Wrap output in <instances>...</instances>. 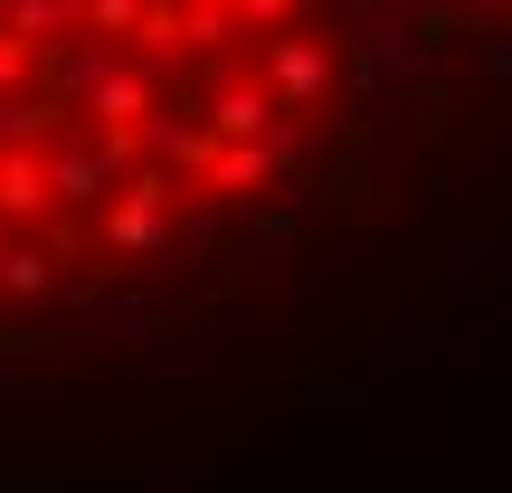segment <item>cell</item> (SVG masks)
Masks as SVG:
<instances>
[{
  "instance_id": "cell-2",
  "label": "cell",
  "mask_w": 512,
  "mask_h": 493,
  "mask_svg": "<svg viewBox=\"0 0 512 493\" xmlns=\"http://www.w3.org/2000/svg\"><path fill=\"white\" fill-rule=\"evenodd\" d=\"M351 10H389L399 48H465L475 67L512 76V0H351Z\"/></svg>"
},
{
  "instance_id": "cell-1",
  "label": "cell",
  "mask_w": 512,
  "mask_h": 493,
  "mask_svg": "<svg viewBox=\"0 0 512 493\" xmlns=\"http://www.w3.org/2000/svg\"><path fill=\"white\" fill-rule=\"evenodd\" d=\"M370 67L351 0H0V361L275 247Z\"/></svg>"
}]
</instances>
